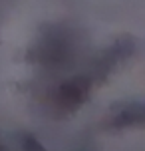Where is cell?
I'll return each instance as SVG.
<instances>
[{
    "mask_svg": "<svg viewBox=\"0 0 145 151\" xmlns=\"http://www.w3.org/2000/svg\"><path fill=\"white\" fill-rule=\"evenodd\" d=\"M90 88H92V82L88 78H72V80L64 82L58 88V91H56V104L62 109H66V111L76 109L88 98Z\"/></svg>",
    "mask_w": 145,
    "mask_h": 151,
    "instance_id": "6da1fadb",
    "label": "cell"
},
{
    "mask_svg": "<svg viewBox=\"0 0 145 151\" xmlns=\"http://www.w3.org/2000/svg\"><path fill=\"white\" fill-rule=\"evenodd\" d=\"M145 117L143 106L141 104H131V106H125L123 109L115 113L111 117V125L113 127H131V125H141Z\"/></svg>",
    "mask_w": 145,
    "mask_h": 151,
    "instance_id": "7a4b0ae2",
    "label": "cell"
},
{
    "mask_svg": "<svg viewBox=\"0 0 145 151\" xmlns=\"http://www.w3.org/2000/svg\"><path fill=\"white\" fill-rule=\"evenodd\" d=\"M24 151H44V147H42L34 137H26V139H24Z\"/></svg>",
    "mask_w": 145,
    "mask_h": 151,
    "instance_id": "3957f363",
    "label": "cell"
},
{
    "mask_svg": "<svg viewBox=\"0 0 145 151\" xmlns=\"http://www.w3.org/2000/svg\"><path fill=\"white\" fill-rule=\"evenodd\" d=\"M0 151H4V149H2V145H0Z\"/></svg>",
    "mask_w": 145,
    "mask_h": 151,
    "instance_id": "277c9868",
    "label": "cell"
}]
</instances>
